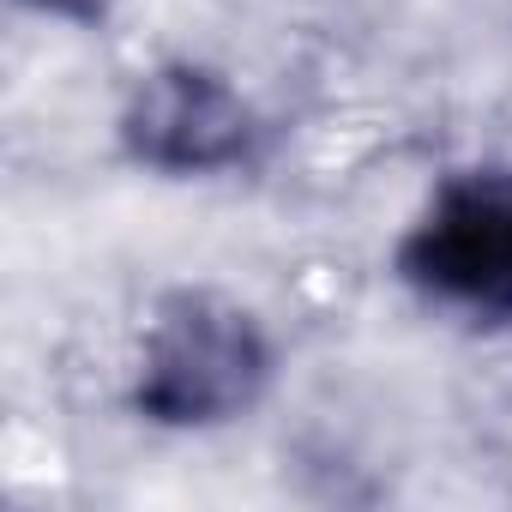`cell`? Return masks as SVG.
<instances>
[{
  "mask_svg": "<svg viewBox=\"0 0 512 512\" xmlns=\"http://www.w3.org/2000/svg\"><path fill=\"white\" fill-rule=\"evenodd\" d=\"M278 350L266 320L223 290H169L139 338L127 404L151 428L205 434L266 404Z\"/></svg>",
  "mask_w": 512,
  "mask_h": 512,
  "instance_id": "obj_1",
  "label": "cell"
},
{
  "mask_svg": "<svg viewBox=\"0 0 512 512\" xmlns=\"http://www.w3.org/2000/svg\"><path fill=\"white\" fill-rule=\"evenodd\" d=\"M398 278L440 314L512 326V169L446 175L398 241Z\"/></svg>",
  "mask_w": 512,
  "mask_h": 512,
  "instance_id": "obj_2",
  "label": "cell"
},
{
  "mask_svg": "<svg viewBox=\"0 0 512 512\" xmlns=\"http://www.w3.org/2000/svg\"><path fill=\"white\" fill-rule=\"evenodd\" d=\"M115 139L127 163L169 175V181H211L235 175L260 157L266 121L241 97V85L205 61H157L133 79Z\"/></svg>",
  "mask_w": 512,
  "mask_h": 512,
  "instance_id": "obj_3",
  "label": "cell"
},
{
  "mask_svg": "<svg viewBox=\"0 0 512 512\" xmlns=\"http://www.w3.org/2000/svg\"><path fill=\"white\" fill-rule=\"evenodd\" d=\"M13 7H25V13H37V19H61V25L91 31V25H103V19L115 13V0H13Z\"/></svg>",
  "mask_w": 512,
  "mask_h": 512,
  "instance_id": "obj_4",
  "label": "cell"
}]
</instances>
